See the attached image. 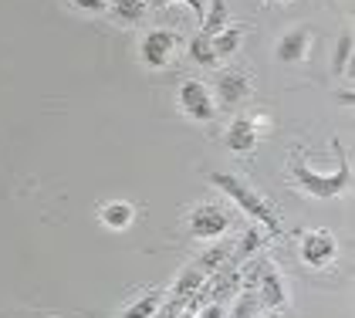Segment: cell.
Segmentation results:
<instances>
[{
	"label": "cell",
	"instance_id": "1",
	"mask_svg": "<svg viewBox=\"0 0 355 318\" xmlns=\"http://www.w3.org/2000/svg\"><path fill=\"white\" fill-rule=\"evenodd\" d=\"M210 183L217 186L223 196H230V200L241 207V213L254 217L257 224H264L271 237H277V234H281V217L274 213L271 203H268V200H264L254 186L247 183L244 176H237V173H210Z\"/></svg>",
	"mask_w": 355,
	"mask_h": 318
},
{
	"label": "cell",
	"instance_id": "2",
	"mask_svg": "<svg viewBox=\"0 0 355 318\" xmlns=\"http://www.w3.org/2000/svg\"><path fill=\"white\" fill-rule=\"evenodd\" d=\"M291 176H295V183H298L308 196L328 200V196H338V193L349 190V183H352V166H349V159L342 156V146H338V166H335V173H318V169H311L304 159L291 156Z\"/></svg>",
	"mask_w": 355,
	"mask_h": 318
},
{
	"label": "cell",
	"instance_id": "3",
	"mask_svg": "<svg viewBox=\"0 0 355 318\" xmlns=\"http://www.w3.org/2000/svg\"><path fill=\"white\" fill-rule=\"evenodd\" d=\"M217 99H214V92H210V85L200 78H190L180 85V112L190 119V122H200V126H207V122H214L217 119Z\"/></svg>",
	"mask_w": 355,
	"mask_h": 318
},
{
	"label": "cell",
	"instance_id": "4",
	"mask_svg": "<svg viewBox=\"0 0 355 318\" xmlns=\"http://www.w3.org/2000/svg\"><path fill=\"white\" fill-rule=\"evenodd\" d=\"M187 227L196 240H220L234 227V210L214 207V203H200L187 213Z\"/></svg>",
	"mask_w": 355,
	"mask_h": 318
},
{
	"label": "cell",
	"instance_id": "5",
	"mask_svg": "<svg viewBox=\"0 0 355 318\" xmlns=\"http://www.w3.org/2000/svg\"><path fill=\"white\" fill-rule=\"evenodd\" d=\"M301 261L308 267H328L335 258H338V240L328 227H315V231H304L301 234Z\"/></svg>",
	"mask_w": 355,
	"mask_h": 318
},
{
	"label": "cell",
	"instance_id": "6",
	"mask_svg": "<svg viewBox=\"0 0 355 318\" xmlns=\"http://www.w3.org/2000/svg\"><path fill=\"white\" fill-rule=\"evenodd\" d=\"M176 31H169V27H153V31H146L142 34V44H139V58H142V65L146 68H153V72H159L169 65V58L176 51Z\"/></svg>",
	"mask_w": 355,
	"mask_h": 318
},
{
	"label": "cell",
	"instance_id": "7",
	"mask_svg": "<svg viewBox=\"0 0 355 318\" xmlns=\"http://www.w3.org/2000/svg\"><path fill=\"white\" fill-rule=\"evenodd\" d=\"M257 294H261V305L268 308V312H281L284 305H288V285H284V278H281V271L274 261H264L261 258V267H257Z\"/></svg>",
	"mask_w": 355,
	"mask_h": 318
},
{
	"label": "cell",
	"instance_id": "8",
	"mask_svg": "<svg viewBox=\"0 0 355 318\" xmlns=\"http://www.w3.org/2000/svg\"><path fill=\"white\" fill-rule=\"evenodd\" d=\"M210 92H214L217 106H227V108L244 106L247 95H250V75H247V72H237V68H227V72L217 75Z\"/></svg>",
	"mask_w": 355,
	"mask_h": 318
},
{
	"label": "cell",
	"instance_id": "9",
	"mask_svg": "<svg viewBox=\"0 0 355 318\" xmlns=\"http://www.w3.org/2000/svg\"><path fill=\"white\" fill-rule=\"evenodd\" d=\"M311 41H315V31H311L308 24H295V27H288V31L277 37L274 54H277V61H281V65H298V61L308 58Z\"/></svg>",
	"mask_w": 355,
	"mask_h": 318
},
{
	"label": "cell",
	"instance_id": "10",
	"mask_svg": "<svg viewBox=\"0 0 355 318\" xmlns=\"http://www.w3.org/2000/svg\"><path fill=\"white\" fill-rule=\"evenodd\" d=\"M223 142H227L230 153H250L261 142V133L254 129V122L247 115H237V119H230V126L223 133Z\"/></svg>",
	"mask_w": 355,
	"mask_h": 318
},
{
	"label": "cell",
	"instance_id": "11",
	"mask_svg": "<svg viewBox=\"0 0 355 318\" xmlns=\"http://www.w3.org/2000/svg\"><path fill=\"white\" fill-rule=\"evenodd\" d=\"M244 37H247V27L244 24H234V21L223 27V31H217V34L210 37V48H214V54H217V61H220V58H234V54L241 51Z\"/></svg>",
	"mask_w": 355,
	"mask_h": 318
},
{
	"label": "cell",
	"instance_id": "12",
	"mask_svg": "<svg viewBox=\"0 0 355 318\" xmlns=\"http://www.w3.org/2000/svg\"><path fill=\"white\" fill-rule=\"evenodd\" d=\"M98 220H102V227H109V231H125V227H132V220H136V207L125 203V200H112L105 207H98Z\"/></svg>",
	"mask_w": 355,
	"mask_h": 318
},
{
	"label": "cell",
	"instance_id": "13",
	"mask_svg": "<svg viewBox=\"0 0 355 318\" xmlns=\"http://www.w3.org/2000/svg\"><path fill=\"white\" fill-rule=\"evenodd\" d=\"M230 254H234V240H230V237H220L217 244H214L210 251H203V254H200L193 265H196L200 271H203V274H207V278H210L217 267H223L227 261H230Z\"/></svg>",
	"mask_w": 355,
	"mask_h": 318
},
{
	"label": "cell",
	"instance_id": "14",
	"mask_svg": "<svg viewBox=\"0 0 355 318\" xmlns=\"http://www.w3.org/2000/svg\"><path fill=\"white\" fill-rule=\"evenodd\" d=\"M105 10H109L119 24H139V21L149 14V0H109Z\"/></svg>",
	"mask_w": 355,
	"mask_h": 318
},
{
	"label": "cell",
	"instance_id": "15",
	"mask_svg": "<svg viewBox=\"0 0 355 318\" xmlns=\"http://www.w3.org/2000/svg\"><path fill=\"white\" fill-rule=\"evenodd\" d=\"M264 247V234L257 231V227H247L244 231V240H237L234 244V254H230V265H237V267H244L257 251Z\"/></svg>",
	"mask_w": 355,
	"mask_h": 318
},
{
	"label": "cell",
	"instance_id": "16",
	"mask_svg": "<svg viewBox=\"0 0 355 318\" xmlns=\"http://www.w3.org/2000/svg\"><path fill=\"white\" fill-rule=\"evenodd\" d=\"M163 301H166V292H146L142 298H136V301H132L119 318H153L159 308H163Z\"/></svg>",
	"mask_w": 355,
	"mask_h": 318
},
{
	"label": "cell",
	"instance_id": "17",
	"mask_svg": "<svg viewBox=\"0 0 355 318\" xmlns=\"http://www.w3.org/2000/svg\"><path fill=\"white\" fill-rule=\"evenodd\" d=\"M230 24V17H227V3L223 0H214L207 10H203V21H200V34H207V37H214L217 31Z\"/></svg>",
	"mask_w": 355,
	"mask_h": 318
},
{
	"label": "cell",
	"instance_id": "18",
	"mask_svg": "<svg viewBox=\"0 0 355 318\" xmlns=\"http://www.w3.org/2000/svg\"><path fill=\"white\" fill-rule=\"evenodd\" d=\"M352 48H355V37L352 31H345V34H338V44H335V58H331V72L342 78L349 68H352Z\"/></svg>",
	"mask_w": 355,
	"mask_h": 318
},
{
	"label": "cell",
	"instance_id": "19",
	"mask_svg": "<svg viewBox=\"0 0 355 318\" xmlns=\"http://www.w3.org/2000/svg\"><path fill=\"white\" fill-rule=\"evenodd\" d=\"M187 51H190V58L196 61V65H203V68H214V65H217V54H214V48H210V37L200 34V31L190 37Z\"/></svg>",
	"mask_w": 355,
	"mask_h": 318
},
{
	"label": "cell",
	"instance_id": "20",
	"mask_svg": "<svg viewBox=\"0 0 355 318\" xmlns=\"http://www.w3.org/2000/svg\"><path fill=\"white\" fill-rule=\"evenodd\" d=\"M261 308H264V305H261V294H257V288H247V285H244V292H241V298H237V305H234L230 318H254Z\"/></svg>",
	"mask_w": 355,
	"mask_h": 318
},
{
	"label": "cell",
	"instance_id": "21",
	"mask_svg": "<svg viewBox=\"0 0 355 318\" xmlns=\"http://www.w3.org/2000/svg\"><path fill=\"white\" fill-rule=\"evenodd\" d=\"M173 3H187V7L193 10V17H196V21H203L207 0H149V7H156V10H166V7H173Z\"/></svg>",
	"mask_w": 355,
	"mask_h": 318
},
{
	"label": "cell",
	"instance_id": "22",
	"mask_svg": "<svg viewBox=\"0 0 355 318\" xmlns=\"http://www.w3.org/2000/svg\"><path fill=\"white\" fill-rule=\"evenodd\" d=\"M68 3L82 14H102L105 10V0H68Z\"/></svg>",
	"mask_w": 355,
	"mask_h": 318
},
{
	"label": "cell",
	"instance_id": "23",
	"mask_svg": "<svg viewBox=\"0 0 355 318\" xmlns=\"http://www.w3.org/2000/svg\"><path fill=\"white\" fill-rule=\"evenodd\" d=\"M223 301H207L203 308H200V315H193V318H223Z\"/></svg>",
	"mask_w": 355,
	"mask_h": 318
},
{
	"label": "cell",
	"instance_id": "24",
	"mask_svg": "<svg viewBox=\"0 0 355 318\" xmlns=\"http://www.w3.org/2000/svg\"><path fill=\"white\" fill-rule=\"evenodd\" d=\"M247 119L254 122V129H257V133H261V135H264V133H268V129H271V119H268L264 112H254V115H247Z\"/></svg>",
	"mask_w": 355,
	"mask_h": 318
},
{
	"label": "cell",
	"instance_id": "25",
	"mask_svg": "<svg viewBox=\"0 0 355 318\" xmlns=\"http://www.w3.org/2000/svg\"><path fill=\"white\" fill-rule=\"evenodd\" d=\"M254 318H281V312H268V308H264V312H257Z\"/></svg>",
	"mask_w": 355,
	"mask_h": 318
},
{
	"label": "cell",
	"instance_id": "26",
	"mask_svg": "<svg viewBox=\"0 0 355 318\" xmlns=\"http://www.w3.org/2000/svg\"><path fill=\"white\" fill-rule=\"evenodd\" d=\"M277 3H291V0H277Z\"/></svg>",
	"mask_w": 355,
	"mask_h": 318
}]
</instances>
